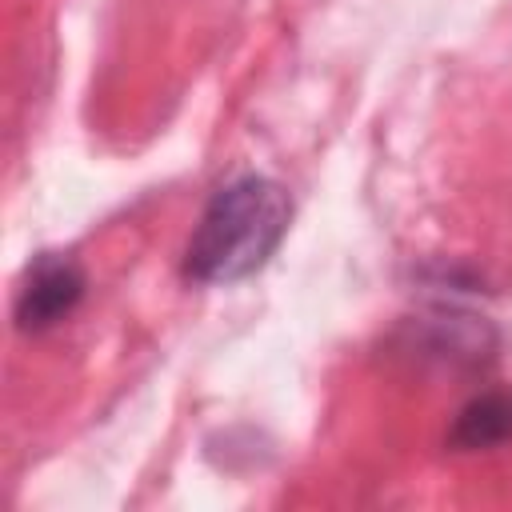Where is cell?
<instances>
[{"label":"cell","mask_w":512,"mask_h":512,"mask_svg":"<svg viewBox=\"0 0 512 512\" xmlns=\"http://www.w3.org/2000/svg\"><path fill=\"white\" fill-rule=\"evenodd\" d=\"M292 228V196L272 176L228 180L200 212L188 248L184 276L196 284H236L256 276Z\"/></svg>","instance_id":"1"},{"label":"cell","mask_w":512,"mask_h":512,"mask_svg":"<svg viewBox=\"0 0 512 512\" xmlns=\"http://www.w3.org/2000/svg\"><path fill=\"white\" fill-rule=\"evenodd\" d=\"M88 292V272L68 252H36L16 284L12 320L20 332H48L68 320Z\"/></svg>","instance_id":"2"},{"label":"cell","mask_w":512,"mask_h":512,"mask_svg":"<svg viewBox=\"0 0 512 512\" xmlns=\"http://www.w3.org/2000/svg\"><path fill=\"white\" fill-rule=\"evenodd\" d=\"M512 444V388H488L460 404L448 448L452 452H492Z\"/></svg>","instance_id":"3"}]
</instances>
